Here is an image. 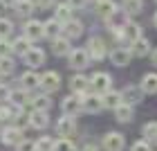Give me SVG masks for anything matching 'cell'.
Returning a JSON list of instances; mask_svg holds the SVG:
<instances>
[{"label":"cell","instance_id":"6da1fadb","mask_svg":"<svg viewBox=\"0 0 157 151\" xmlns=\"http://www.w3.org/2000/svg\"><path fill=\"white\" fill-rule=\"evenodd\" d=\"M110 84H112V79H110V75H105V72H94L90 77V86H92V90H94L97 95H105L108 90H112Z\"/></svg>","mask_w":157,"mask_h":151},{"label":"cell","instance_id":"7a4b0ae2","mask_svg":"<svg viewBox=\"0 0 157 151\" xmlns=\"http://www.w3.org/2000/svg\"><path fill=\"white\" fill-rule=\"evenodd\" d=\"M61 111H63V115H67V117H74L76 113H81V111H83V106H81V95H67V97L61 102Z\"/></svg>","mask_w":157,"mask_h":151},{"label":"cell","instance_id":"3957f363","mask_svg":"<svg viewBox=\"0 0 157 151\" xmlns=\"http://www.w3.org/2000/svg\"><path fill=\"white\" fill-rule=\"evenodd\" d=\"M81 106L85 113H99L103 108V99L97 92H90V95H81Z\"/></svg>","mask_w":157,"mask_h":151},{"label":"cell","instance_id":"277c9868","mask_svg":"<svg viewBox=\"0 0 157 151\" xmlns=\"http://www.w3.org/2000/svg\"><path fill=\"white\" fill-rule=\"evenodd\" d=\"M0 138H2V145H13V147H18L20 142H25L23 131H20L18 126H7V129H2Z\"/></svg>","mask_w":157,"mask_h":151},{"label":"cell","instance_id":"5b68a950","mask_svg":"<svg viewBox=\"0 0 157 151\" xmlns=\"http://www.w3.org/2000/svg\"><path fill=\"white\" fill-rule=\"evenodd\" d=\"M124 147H126V140H124L121 133H115V131L105 133V138H103V149L105 151H124Z\"/></svg>","mask_w":157,"mask_h":151},{"label":"cell","instance_id":"8992f818","mask_svg":"<svg viewBox=\"0 0 157 151\" xmlns=\"http://www.w3.org/2000/svg\"><path fill=\"white\" fill-rule=\"evenodd\" d=\"M40 86L45 88V95H47V92L59 90V86H61V75L54 72V70H47L45 75H40Z\"/></svg>","mask_w":157,"mask_h":151},{"label":"cell","instance_id":"52a82bcc","mask_svg":"<svg viewBox=\"0 0 157 151\" xmlns=\"http://www.w3.org/2000/svg\"><path fill=\"white\" fill-rule=\"evenodd\" d=\"M67 59H70V66H72V68L83 70L85 66H88V61H90V54H88V50L76 47V50H72V52L67 54Z\"/></svg>","mask_w":157,"mask_h":151},{"label":"cell","instance_id":"ba28073f","mask_svg":"<svg viewBox=\"0 0 157 151\" xmlns=\"http://www.w3.org/2000/svg\"><path fill=\"white\" fill-rule=\"evenodd\" d=\"M25 36L29 41H38L45 36V23L40 20H27L25 23Z\"/></svg>","mask_w":157,"mask_h":151},{"label":"cell","instance_id":"9c48e42d","mask_svg":"<svg viewBox=\"0 0 157 151\" xmlns=\"http://www.w3.org/2000/svg\"><path fill=\"white\" fill-rule=\"evenodd\" d=\"M88 54L92 56V59H97V61H101L105 54H108V50H105V43L99 39V36H92L88 41Z\"/></svg>","mask_w":157,"mask_h":151},{"label":"cell","instance_id":"30bf717a","mask_svg":"<svg viewBox=\"0 0 157 151\" xmlns=\"http://www.w3.org/2000/svg\"><path fill=\"white\" fill-rule=\"evenodd\" d=\"M76 131V124H74V117H67V115H63L59 120V124H56V133H59V138H70Z\"/></svg>","mask_w":157,"mask_h":151},{"label":"cell","instance_id":"8fae6325","mask_svg":"<svg viewBox=\"0 0 157 151\" xmlns=\"http://www.w3.org/2000/svg\"><path fill=\"white\" fill-rule=\"evenodd\" d=\"M130 56H132V52H130L128 47H115V50L110 52V61L115 63V66L124 68V66L130 63Z\"/></svg>","mask_w":157,"mask_h":151},{"label":"cell","instance_id":"7c38bea8","mask_svg":"<svg viewBox=\"0 0 157 151\" xmlns=\"http://www.w3.org/2000/svg\"><path fill=\"white\" fill-rule=\"evenodd\" d=\"M105 23H108V27H110L112 32H121L128 23H130V20H128V14H126L124 9H121V11H115L108 20H105Z\"/></svg>","mask_w":157,"mask_h":151},{"label":"cell","instance_id":"4fadbf2b","mask_svg":"<svg viewBox=\"0 0 157 151\" xmlns=\"http://www.w3.org/2000/svg\"><path fill=\"white\" fill-rule=\"evenodd\" d=\"M121 39H124L128 45H132L135 41L141 39V27H139L137 23H128L124 30H121Z\"/></svg>","mask_w":157,"mask_h":151},{"label":"cell","instance_id":"5bb4252c","mask_svg":"<svg viewBox=\"0 0 157 151\" xmlns=\"http://www.w3.org/2000/svg\"><path fill=\"white\" fill-rule=\"evenodd\" d=\"M23 59H25V63H27L29 68H38V66L45 63V52H43L40 47H32L29 52L23 56Z\"/></svg>","mask_w":157,"mask_h":151},{"label":"cell","instance_id":"9a60e30c","mask_svg":"<svg viewBox=\"0 0 157 151\" xmlns=\"http://www.w3.org/2000/svg\"><path fill=\"white\" fill-rule=\"evenodd\" d=\"M141 95H144V90H141V88H137V86H126V88L121 90V102L132 106L135 102H139V99H141Z\"/></svg>","mask_w":157,"mask_h":151},{"label":"cell","instance_id":"2e32d148","mask_svg":"<svg viewBox=\"0 0 157 151\" xmlns=\"http://www.w3.org/2000/svg\"><path fill=\"white\" fill-rule=\"evenodd\" d=\"M83 34V23L81 20H67L65 25H63V36L65 39H76V36H81Z\"/></svg>","mask_w":157,"mask_h":151},{"label":"cell","instance_id":"e0dca14e","mask_svg":"<svg viewBox=\"0 0 157 151\" xmlns=\"http://www.w3.org/2000/svg\"><path fill=\"white\" fill-rule=\"evenodd\" d=\"M52 52L56 54V56H63V54H70L72 50H70V39H65L61 34V36H56L54 41H52Z\"/></svg>","mask_w":157,"mask_h":151},{"label":"cell","instance_id":"ac0fdd59","mask_svg":"<svg viewBox=\"0 0 157 151\" xmlns=\"http://www.w3.org/2000/svg\"><path fill=\"white\" fill-rule=\"evenodd\" d=\"M139 88L146 92V95H155L157 92V72H148L144 75V79H141Z\"/></svg>","mask_w":157,"mask_h":151},{"label":"cell","instance_id":"d6986e66","mask_svg":"<svg viewBox=\"0 0 157 151\" xmlns=\"http://www.w3.org/2000/svg\"><path fill=\"white\" fill-rule=\"evenodd\" d=\"M90 86V79L83 75H74L70 79V88L74 90V95H85V88Z\"/></svg>","mask_w":157,"mask_h":151},{"label":"cell","instance_id":"ffe728a7","mask_svg":"<svg viewBox=\"0 0 157 151\" xmlns=\"http://www.w3.org/2000/svg\"><path fill=\"white\" fill-rule=\"evenodd\" d=\"M97 11H99V16H103L105 20H108L115 11H119L117 9V2L115 0H99L97 2Z\"/></svg>","mask_w":157,"mask_h":151},{"label":"cell","instance_id":"44dd1931","mask_svg":"<svg viewBox=\"0 0 157 151\" xmlns=\"http://www.w3.org/2000/svg\"><path fill=\"white\" fill-rule=\"evenodd\" d=\"M47 122H49L47 111H32V113H29V124H32L34 129H45Z\"/></svg>","mask_w":157,"mask_h":151},{"label":"cell","instance_id":"7402d4cb","mask_svg":"<svg viewBox=\"0 0 157 151\" xmlns=\"http://www.w3.org/2000/svg\"><path fill=\"white\" fill-rule=\"evenodd\" d=\"M20 84H23L25 90H34V88H38V86H40V77L36 72H32V70H27V72L20 77Z\"/></svg>","mask_w":157,"mask_h":151},{"label":"cell","instance_id":"603a6c76","mask_svg":"<svg viewBox=\"0 0 157 151\" xmlns=\"http://www.w3.org/2000/svg\"><path fill=\"white\" fill-rule=\"evenodd\" d=\"M130 52H132V54H137V56H146V54H151V41L141 36L139 41H135L132 45H130Z\"/></svg>","mask_w":157,"mask_h":151},{"label":"cell","instance_id":"cb8c5ba5","mask_svg":"<svg viewBox=\"0 0 157 151\" xmlns=\"http://www.w3.org/2000/svg\"><path fill=\"white\" fill-rule=\"evenodd\" d=\"M101 99H103V108H112V111H115L117 106L121 104V92H117V90H108L105 95H101Z\"/></svg>","mask_w":157,"mask_h":151},{"label":"cell","instance_id":"d4e9b609","mask_svg":"<svg viewBox=\"0 0 157 151\" xmlns=\"http://www.w3.org/2000/svg\"><path fill=\"white\" fill-rule=\"evenodd\" d=\"M63 34V23H59L56 18H52V20H47L45 23V36H49V39H56V36H61Z\"/></svg>","mask_w":157,"mask_h":151},{"label":"cell","instance_id":"484cf974","mask_svg":"<svg viewBox=\"0 0 157 151\" xmlns=\"http://www.w3.org/2000/svg\"><path fill=\"white\" fill-rule=\"evenodd\" d=\"M59 23L65 25L67 20H72V7H70L67 2H63V5H56V16H54Z\"/></svg>","mask_w":157,"mask_h":151},{"label":"cell","instance_id":"4316f807","mask_svg":"<svg viewBox=\"0 0 157 151\" xmlns=\"http://www.w3.org/2000/svg\"><path fill=\"white\" fill-rule=\"evenodd\" d=\"M115 115H117V120H119V122H130V120H132V106L121 102L117 108H115Z\"/></svg>","mask_w":157,"mask_h":151},{"label":"cell","instance_id":"83f0119b","mask_svg":"<svg viewBox=\"0 0 157 151\" xmlns=\"http://www.w3.org/2000/svg\"><path fill=\"white\" fill-rule=\"evenodd\" d=\"M29 39H27V36H20V39H16V41H13V52H16V54H27V52H29V50H32V45H29Z\"/></svg>","mask_w":157,"mask_h":151},{"label":"cell","instance_id":"f1b7e54d","mask_svg":"<svg viewBox=\"0 0 157 151\" xmlns=\"http://www.w3.org/2000/svg\"><path fill=\"white\" fill-rule=\"evenodd\" d=\"M49 106H52V99L47 95H38L32 99V108L34 111H49Z\"/></svg>","mask_w":157,"mask_h":151},{"label":"cell","instance_id":"f546056e","mask_svg":"<svg viewBox=\"0 0 157 151\" xmlns=\"http://www.w3.org/2000/svg\"><path fill=\"white\" fill-rule=\"evenodd\" d=\"M9 102H11L13 106H25V102H27V90H25V88L11 90V95H9Z\"/></svg>","mask_w":157,"mask_h":151},{"label":"cell","instance_id":"4dcf8cb0","mask_svg":"<svg viewBox=\"0 0 157 151\" xmlns=\"http://www.w3.org/2000/svg\"><path fill=\"white\" fill-rule=\"evenodd\" d=\"M34 7H36V5H34L32 0H18L13 9H16V11L20 14V16H29V14L34 11Z\"/></svg>","mask_w":157,"mask_h":151},{"label":"cell","instance_id":"1f68e13d","mask_svg":"<svg viewBox=\"0 0 157 151\" xmlns=\"http://www.w3.org/2000/svg\"><path fill=\"white\" fill-rule=\"evenodd\" d=\"M141 0H124V11L130 16V14H139L141 11Z\"/></svg>","mask_w":157,"mask_h":151},{"label":"cell","instance_id":"d6a6232c","mask_svg":"<svg viewBox=\"0 0 157 151\" xmlns=\"http://www.w3.org/2000/svg\"><path fill=\"white\" fill-rule=\"evenodd\" d=\"M54 151H76V149H74V142L70 138H61V140L54 142Z\"/></svg>","mask_w":157,"mask_h":151},{"label":"cell","instance_id":"836d02e7","mask_svg":"<svg viewBox=\"0 0 157 151\" xmlns=\"http://www.w3.org/2000/svg\"><path fill=\"white\" fill-rule=\"evenodd\" d=\"M11 52H13V43L0 39V59H11Z\"/></svg>","mask_w":157,"mask_h":151},{"label":"cell","instance_id":"e575fe53","mask_svg":"<svg viewBox=\"0 0 157 151\" xmlns=\"http://www.w3.org/2000/svg\"><path fill=\"white\" fill-rule=\"evenodd\" d=\"M13 30V25H11V20H7V18H0V39H7L11 34Z\"/></svg>","mask_w":157,"mask_h":151},{"label":"cell","instance_id":"d590c367","mask_svg":"<svg viewBox=\"0 0 157 151\" xmlns=\"http://www.w3.org/2000/svg\"><path fill=\"white\" fill-rule=\"evenodd\" d=\"M144 138L146 140H155L157 138V122H148L144 126Z\"/></svg>","mask_w":157,"mask_h":151},{"label":"cell","instance_id":"8d00e7d4","mask_svg":"<svg viewBox=\"0 0 157 151\" xmlns=\"http://www.w3.org/2000/svg\"><path fill=\"white\" fill-rule=\"evenodd\" d=\"M13 72V61L11 59H0V75H11Z\"/></svg>","mask_w":157,"mask_h":151},{"label":"cell","instance_id":"74e56055","mask_svg":"<svg viewBox=\"0 0 157 151\" xmlns=\"http://www.w3.org/2000/svg\"><path fill=\"white\" fill-rule=\"evenodd\" d=\"M36 151H54V142L49 138H40L36 142Z\"/></svg>","mask_w":157,"mask_h":151},{"label":"cell","instance_id":"f35d334b","mask_svg":"<svg viewBox=\"0 0 157 151\" xmlns=\"http://www.w3.org/2000/svg\"><path fill=\"white\" fill-rule=\"evenodd\" d=\"M132 151H153V149H151V142L148 140H139V142L132 145Z\"/></svg>","mask_w":157,"mask_h":151},{"label":"cell","instance_id":"ab89813d","mask_svg":"<svg viewBox=\"0 0 157 151\" xmlns=\"http://www.w3.org/2000/svg\"><path fill=\"white\" fill-rule=\"evenodd\" d=\"M18 151H36V142H29V140L20 142V145H18Z\"/></svg>","mask_w":157,"mask_h":151},{"label":"cell","instance_id":"60d3db41","mask_svg":"<svg viewBox=\"0 0 157 151\" xmlns=\"http://www.w3.org/2000/svg\"><path fill=\"white\" fill-rule=\"evenodd\" d=\"M9 95H11V90L5 84H0V102H9Z\"/></svg>","mask_w":157,"mask_h":151},{"label":"cell","instance_id":"b9f144b4","mask_svg":"<svg viewBox=\"0 0 157 151\" xmlns=\"http://www.w3.org/2000/svg\"><path fill=\"white\" fill-rule=\"evenodd\" d=\"M67 5L72 7V9H81V7L88 5V0H67Z\"/></svg>","mask_w":157,"mask_h":151},{"label":"cell","instance_id":"7bdbcfd3","mask_svg":"<svg viewBox=\"0 0 157 151\" xmlns=\"http://www.w3.org/2000/svg\"><path fill=\"white\" fill-rule=\"evenodd\" d=\"M34 5L40 7V9H47V7H52V5H54V0H34Z\"/></svg>","mask_w":157,"mask_h":151},{"label":"cell","instance_id":"ee69618b","mask_svg":"<svg viewBox=\"0 0 157 151\" xmlns=\"http://www.w3.org/2000/svg\"><path fill=\"white\" fill-rule=\"evenodd\" d=\"M16 2H18V0H0L2 7H16Z\"/></svg>","mask_w":157,"mask_h":151},{"label":"cell","instance_id":"f6af8a7d","mask_svg":"<svg viewBox=\"0 0 157 151\" xmlns=\"http://www.w3.org/2000/svg\"><path fill=\"white\" fill-rule=\"evenodd\" d=\"M151 59H153V63H155V66H157V50H155V52L151 54Z\"/></svg>","mask_w":157,"mask_h":151},{"label":"cell","instance_id":"bcb514c9","mask_svg":"<svg viewBox=\"0 0 157 151\" xmlns=\"http://www.w3.org/2000/svg\"><path fill=\"white\" fill-rule=\"evenodd\" d=\"M83 151H97V147H92V145H88V147H85Z\"/></svg>","mask_w":157,"mask_h":151},{"label":"cell","instance_id":"7dc6e473","mask_svg":"<svg viewBox=\"0 0 157 151\" xmlns=\"http://www.w3.org/2000/svg\"><path fill=\"white\" fill-rule=\"evenodd\" d=\"M153 23H155V27H157V11H155V18H153Z\"/></svg>","mask_w":157,"mask_h":151},{"label":"cell","instance_id":"c3c4849f","mask_svg":"<svg viewBox=\"0 0 157 151\" xmlns=\"http://www.w3.org/2000/svg\"><path fill=\"white\" fill-rule=\"evenodd\" d=\"M0 120H2V113H0Z\"/></svg>","mask_w":157,"mask_h":151},{"label":"cell","instance_id":"681fc988","mask_svg":"<svg viewBox=\"0 0 157 151\" xmlns=\"http://www.w3.org/2000/svg\"><path fill=\"white\" fill-rule=\"evenodd\" d=\"M0 77H2V75H0Z\"/></svg>","mask_w":157,"mask_h":151},{"label":"cell","instance_id":"f907efd6","mask_svg":"<svg viewBox=\"0 0 157 151\" xmlns=\"http://www.w3.org/2000/svg\"><path fill=\"white\" fill-rule=\"evenodd\" d=\"M155 2H157V0H155Z\"/></svg>","mask_w":157,"mask_h":151}]
</instances>
